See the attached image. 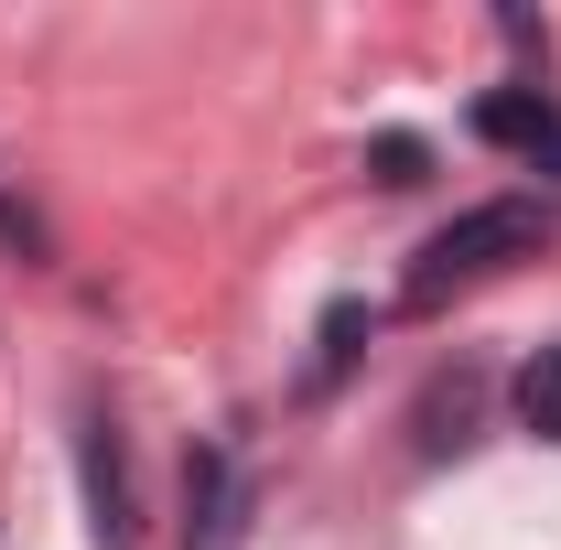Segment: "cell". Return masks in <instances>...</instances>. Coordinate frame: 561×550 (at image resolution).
I'll return each mask as SVG.
<instances>
[{
	"mask_svg": "<svg viewBox=\"0 0 561 550\" xmlns=\"http://www.w3.org/2000/svg\"><path fill=\"white\" fill-rule=\"evenodd\" d=\"M356 335H367V313H356V302H335V313H324V356H313V378H302V389H313V400H324V389H335V378H346V356H356Z\"/></svg>",
	"mask_w": 561,
	"mask_h": 550,
	"instance_id": "cell-5",
	"label": "cell"
},
{
	"mask_svg": "<svg viewBox=\"0 0 561 550\" xmlns=\"http://www.w3.org/2000/svg\"><path fill=\"white\" fill-rule=\"evenodd\" d=\"M0 238H11V249H44V227H33V216L11 206V195H0Z\"/></svg>",
	"mask_w": 561,
	"mask_h": 550,
	"instance_id": "cell-7",
	"label": "cell"
},
{
	"mask_svg": "<svg viewBox=\"0 0 561 550\" xmlns=\"http://www.w3.org/2000/svg\"><path fill=\"white\" fill-rule=\"evenodd\" d=\"M378 184H421V140H378Z\"/></svg>",
	"mask_w": 561,
	"mask_h": 550,
	"instance_id": "cell-6",
	"label": "cell"
},
{
	"mask_svg": "<svg viewBox=\"0 0 561 550\" xmlns=\"http://www.w3.org/2000/svg\"><path fill=\"white\" fill-rule=\"evenodd\" d=\"M87 529H98V550H130L140 540V496H130L119 421H87Z\"/></svg>",
	"mask_w": 561,
	"mask_h": 550,
	"instance_id": "cell-2",
	"label": "cell"
},
{
	"mask_svg": "<svg viewBox=\"0 0 561 550\" xmlns=\"http://www.w3.org/2000/svg\"><path fill=\"white\" fill-rule=\"evenodd\" d=\"M476 130H486L496 151L561 173V98H540V87H496V98H476Z\"/></svg>",
	"mask_w": 561,
	"mask_h": 550,
	"instance_id": "cell-3",
	"label": "cell"
},
{
	"mask_svg": "<svg viewBox=\"0 0 561 550\" xmlns=\"http://www.w3.org/2000/svg\"><path fill=\"white\" fill-rule=\"evenodd\" d=\"M518 421H529L540 443H561V345H540V356L518 367Z\"/></svg>",
	"mask_w": 561,
	"mask_h": 550,
	"instance_id": "cell-4",
	"label": "cell"
},
{
	"mask_svg": "<svg viewBox=\"0 0 561 550\" xmlns=\"http://www.w3.org/2000/svg\"><path fill=\"white\" fill-rule=\"evenodd\" d=\"M551 227H561V216L540 206V195H486V206H465L454 227H432V238H421L400 302H411V313H443L454 291H476V280L540 260V249H551Z\"/></svg>",
	"mask_w": 561,
	"mask_h": 550,
	"instance_id": "cell-1",
	"label": "cell"
}]
</instances>
